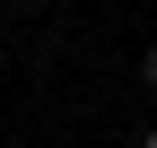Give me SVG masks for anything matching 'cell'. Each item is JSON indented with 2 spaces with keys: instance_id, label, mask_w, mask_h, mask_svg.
Masks as SVG:
<instances>
[{
  "instance_id": "6da1fadb",
  "label": "cell",
  "mask_w": 157,
  "mask_h": 148,
  "mask_svg": "<svg viewBox=\"0 0 157 148\" xmlns=\"http://www.w3.org/2000/svg\"><path fill=\"white\" fill-rule=\"evenodd\" d=\"M140 87H148V96H157V44L140 52Z\"/></svg>"
},
{
  "instance_id": "7a4b0ae2",
  "label": "cell",
  "mask_w": 157,
  "mask_h": 148,
  "mask_svg": "<svg viewBox=\"0 0 157 148\" xmlns=\"http://www.w3.org/2000/svg\"><path fill=\"white\" fill-rule=\"evenodd\" d=\"M140 148H157V131H148V139H140Z\"/></svg>"
}]
</instances>
